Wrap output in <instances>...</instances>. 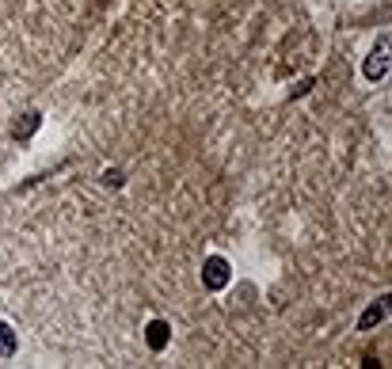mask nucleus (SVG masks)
Masks as SVG:
<instances>
[{
  "label": "nucleus",
  "mask_w": 392,
  "mask_h": 369,
  "mask_svg": "<svg viewBox=\"0 0 392 369\" xmlns=\"http://www.w3.org/2000/svg\"><path fill=\"white\" fill-rule=\"evenodd\" d=\"M232 282V270H229V263L221 259V255H210L206 263H202V286L213 289V293H221Z\"/></svg>",
  "instance_id": "obj_1"
},
{
  "label": "nucleus",
  "mask_w": 392,
  "mask_h": 369,
  "mask_svg": "<svg viewBox=\"0 0 392 369\" xmlns=\"http://www.w3.org/2000/svg\"><path fill=\"white\" fill-rule=\"evenodd\" d=\"M385 73H388V35H381V39H377V46H373V50H369L366 65H362V77L377 84L381 77H385Z\"/></svg>",
  "instance_id": "obj_2"
},
{
  "label": "nucleus",
  "mask_w": 392,
  "mask_h": 369,
  "mask_svg": "<svg viewBox=\"0 0 392 369\" xmlns=\"http://www.w3.org/2000/svg\"><path fill=\"white\" fill-rule=\"evenodd\" d=\"M385 316H388V293H385V297H381V301H373V305H369L366 312H362V320H358V331H373V327H377Z\"/></svg>",
  "instance_id": "obj_3"
},
{
  "label": "nucleus",
  "mask_w": 392,
  "mask_h": 369,
  "mask_svg": "<svg viewBox=\"0 0 392 369\" xmlns=\"http://www.w3.org/2000/svg\"><path fill=\"white\" fill-rule=\"evenodd\" d=\"M167 339H172V327H167L164 320H153V324L145 327V343H148V350H164V346H167Z\"/></svg>",
  "instance_id": "obj_4"
},
{
  "label": "nucleus",
  "mask_w": 392,
  "mask_h": 369,
  "mask_svg": "<svg viewBox=\"0 0 392 369\" xmlns=\"http://www.w3.org/2000/svg\"><path fill=\"white\" fill-rule=\"evenodd\" d=\"M39 126H42V115H39V111H31V115H23V118L12 126V137H15V141H27Z\"/></svg>",
  "instance_id": "obj_5"
},
{
  "label": "nucleus",
  "mask_w": 392,
  "mask_h": 369,
  "mask_svg": "<svg viewBox=\"0 0 392 369\" xmlns=\"http://www.w3.org/2000/svg\"><path fill=\"white\" fill-rule=\"evenodd\" d=\"M15 350H20V339H15V331L8 324H0V358H12Z\"/></svg>",
  "instance_id": "obj_6"
},
{
  "label": "nucleus",
  "mask_w": 392,
  "mask_h": 369,
  "mask_svg": "<svg viewBox=\"0 0 392 369\" xmlns=\"http://www.w3.org/2000/svg\"><path fill=\"white\" fill-rule=\"evenodd\" d=\"M103 187H122V172H115V168H107V172H103Z\"/></svg>",
  "instance_id": "obj_7"
}]
</instances>
